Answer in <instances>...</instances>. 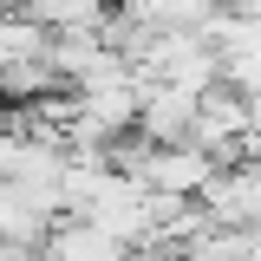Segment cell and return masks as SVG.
Returning <instances> with one entry per match:
<instances>
[{"instance_id": "cell-1", "label": "cell", "mask_w": 261, "mask_h": 261, "mask_svg": "<svg viewBox=\"0 0 261 261\" xmlns=\"http://www.w3.org/2000/svg\"><path fill=\"white\" fill-rule=\"evenodd\" d=\"M39 261H130V242H118L111 228L85 222V216H72V222L39 235Z\"/></svg>"}]
</instances>
